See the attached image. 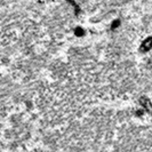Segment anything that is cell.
Returning <instances> with one entry per match:
<instances>
[{"mask_svg":"<svg viewBox=\"0 0 152 152\" xmlns=\"http://www.w3.org/2000/svg\"><path fill=\"white\" fill-rule=\"evenodd\" d=\"M151 48H152V38L145 39L144 41L142 42L141 47H140V49H141L142 52H148V50H150Z\"/></svg>","mask_w":152,"mask_h":152,"instance_id":"1","label":"cell"},{"mask_svg":"<svg viewBox=\"0 0 152 152\" xmlns=\"http://www.w3.org/2000/svg\"><path fill=\"white\" fill-rule=\"evenodd\" d=\"M142 103H143V105H144V109H146V110H148V111H149V112H150V111H151L152 112V107H151V103H150V102H149V101H148V99H143V101H142Z\"/></svg>","mask_w":152,"mask_h":152,"instance_id":"2","label":"cell"}]
</instances>
